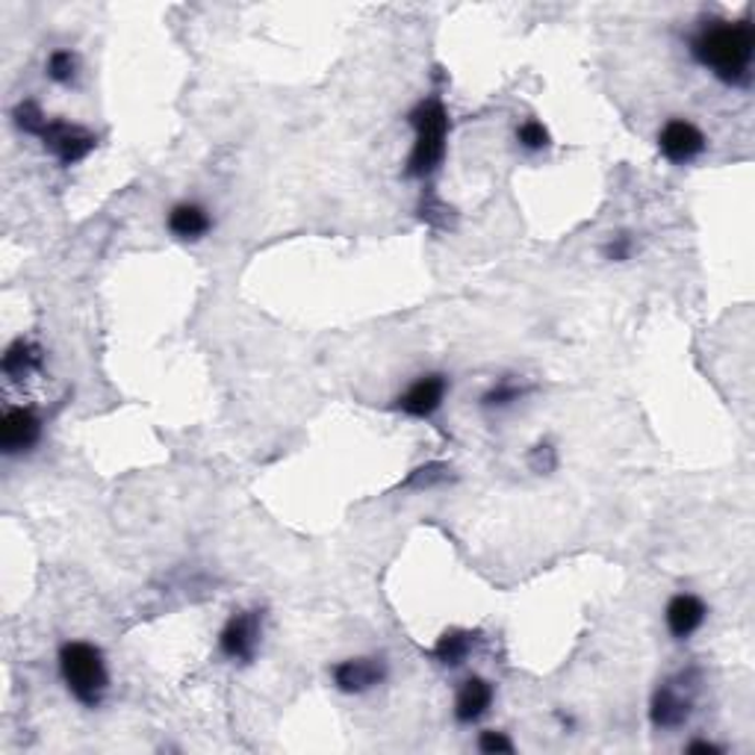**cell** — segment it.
<instances>
[{
	"instance_id": "6da1fadb",
	"label": "cell",
	"mask_w": 755,
	"mask_h": 755,
	"mask_svg": "<svg viewBox=\"0 0 755 755\" xmlns=\"http://www.w3.org/2000/svg\"><path fill=\"white\" fill-rule=\"evenodd\" d=\"M690 54L726 86H746L755 59L753 21H711L690 38Z\"/></svg>"
},
{
	"instance_id": "7a4b0ae2",
	"label": "cell",
	"mask_w": 755,
	"mask_h": 755,
	"mask_svg": "<svg viewBox=\"0 0 755 755\" xmlns=\"http://www.w3.org/2000/svg\"><path fill=\"white\" fill-rule=\"evenodd\" d=\"M407 124L414 127V148L407 157V178L425 180L431 178L446 160V145H449V110L440 98H422L419 104L407 113Z\"/></svg>"
},
{
	"instance_id": "3957f363",
	"label": "cell",
	"mask_w": 755,
	"mask_h": 755,
	"mask_svg": "<svg viewBox=\"0 0 755 755\" xmlns=\"http://www.w3.org/2000/svg\"><path fill=\"white\" fill-rule=\"evenodd\" d=\"M59 676L71 697L86 708H98L110 690V667L104 650L89 641H68L57 655Z\"/></svg>"
},
{
	"instance_id": "277c9868",
	"label": "cell",
	"mask_w": 755,
	"mask_h": 755,
	"mask_svg": "<svg viewBox=\"0 0 755 755\" xmlns=\"http://www.w3.org/2000/svg\"><path fill=\"white\" fill-rule=\"evenodd\" d=\"M38 139H42L47 151L57 157L59 166H77L98 145V136L92 131H86L80 124L66 122V119H47L42 133H38Z\"/></svg>"
},
{
	"instance_id": "5b68a950",
	"label": "cell",
	"mask_w": 755,
	"mask_h": 755,
	"mask_svg": "<svg viewBox=\"0 0 755 755\" xmlns=\"http://www.w3.org/2000/svg\"><path fill=\"white\" fill-rule=\"evenodd\" d=\"M260 638H263V611H234L218 632V652L227 661L248 664L255 658Z\"/></svg>"
},
{
	"instance_id": "8992f818",
	"label": "cell",
	"mask_w": 755,
	"mask_h": 755,
	"mask_svg": "<svg viewBox=\"0 0 755 755\" xmlns=\"http://www.w3.org/2000/svg\"><path fill=\"white\" fill-rule=\"evenodd\" d=\"M706 145V133L699 131L694 122H688V119H671V122L661 124L658 151L673 166H688L697 157H702Z\"/></svg>"
},
{
	"instance_id": "52a82bcc",
	"label": "cell",
	"mask_w": 755,
	"mask_h": 755,
	"mask_svg": "<svg viewBox=\"0 0 755 755\" xmlns=\"http://www.w3.org/2000/svg\"><path fill=\"white\" fill-rule=\"evenodd\" d=\"M449 396V378L443 372H425L396 396V407L410 419H431Z\"/></svg>"
},
{
	"instance_id": "ba28073f",
	"label": "cell",
	"mask_w": 755,
	"mask_h": 755,
	"mask_svg": "<svg viewBox=\"0 0 755 755\" xmlns=\"http://www.w3.org/2000/svg\"><path fill=\"white\" fill-rule=\"evenodd\" d=\"M42 440V416L33 407H10L0 419V449L7 458L30 452Z\"/></svg>"
},
{
	"instance_id": "9c48e42d",
	"label": "cell",
	"mask_w": 755,
	"mask_h": 755,
	"mask_svg": "<svg viewBox=\"0 0 755 755\" xmlns=\"http://www.w3.org/2000/svg\"><path fill=\"white\" fill-rule=\"evenodd\" d=\"M330 679L342 694H367L387 679V661L378 655H360V658H346L334 664Z\"/></svg>"
},
{
	"instance_id": "30bf717a",
	"label": "cell",
	"mask_w": 755,
	"mask_h": 755,
	"mask_svg": "<svg viewBox=\"0 0 755 755\" xmlns=\"http://www.w3.org/2000/svg\"><path fill=\"white\" fill-rule=\"evenodd\" d=\"M690 708H694V702H690L688 694L681 690V685L667 681V685H661V688L652 694V702H650L652 726L655 729L685 726L690 718Z\"/></svg>"
},
{
	"instance_id": "8fae6325",
	"label": "cell",
	"mask_w": 755,
	"mask_h": 755,
	"mask_svg": "<svg viewBox=\"0 0 755 755\" xmlns=\"http://www.w3.org/2000/svg\"><path fill=\"white\" fill-rule=\"evenodd\" d=\"M708 620V605L697 594H676L664 608V623L676 641H688Z\"/></svg>"
},
{
	"instance_id": "7c38bea8",
	"label": "cell",
	"mask_w": 755,
	"mask_h": 755,
	"mask_svg": "<svg viewBox=\"0 0 755 755\" xmlns=\"http://www.w3.org/2000/svg\"><path fill=\"white\" fill-rule=\"evenodd\" d=\"M493 697H496V690H493L491 681L482 679V676H470L466 681H461V688L454 694V720L463 726L478 723L491 711Z\"/></svg>"
},
{
	"instance_id": "4fadbf2b",
	"label": "cell",
	"mask_w": 755,
	"mask_h": 755,
	"mask_svg": "<svg viewBox=\"0 0 755 755\" xmlns=\"http://www.w3.org/2000/svg\"><path fill=\"white\" fill-rule=\"evenodd\" d=\"M171 236H178L183 243H199L213 230V216L210 210L199 201H178L166 216Z\"/></svg>"
},
{
	"instance_id": "5bb4252c",
	"label": "cell",
	"mask_w": 755,
	"mask_h": 755,
	"mask_svg": "<svg viewBox=\"0 0 755 755\" xmlns=\"http://www.w3.org/2000/svg\"><path fill=\"white\" fill-rule=\"evenodd\" d=\"M42 360H45V354H42V349H38L36 342L19 337V340L10 342L7 351H3L0 369H3V375L10 378V381H21V378H27L30 372L42 369Z\"/></svg>"
},
{
	"instance_id": "9a60e30c",
	"label": "cell",
	"mask_w": 755,
	"mask_h": 755,
	"mask_svg": "<svg viewBox=\"0 0 755 755\" xmlns=\"http://www.w3.org/2000/svg\"><path fill=\"white\" fill-rule=\"evenodd\" d=\"M478 641V634L466 632V629H452V632H443L435 643V658L443 664V667H461L463 661L470 658L472 646Z\"/></svg>"
},
{
	"instance_id": "2e32d148",
	"label": "cell",
	"mask_w": 755,
	"mask_h": 755,
	"mask_svg": "<svg viewBox=\"0 0 755 755\" xmlns=\"http://www.w3.org/2000/svg\"><path fill=\"white\" fill-rule=\"evenodd\" d=\"M45 75L47 80H54L57 86H75L77 77H80V57L71 47H57V50L47 54Z\"/></svg>"
},
{
	"instance_id": "e0dca14e",
	"label": "cell",
	"mask_w": 755,
	"mask_h": 755,
	"mask_svg": "<svg viewBox=\"0 0 755 755\" xmlns=\"http://www.w3.org/2000/svg\"><path fill=\"white\" fill-rule=\"evenodd\" d=\"M529 384H522L517 378H499L482 396V407H487V410H505V407L517 405V402L529 396Z\"/></svg>"
},
{
	"instance_id": "ac0fdd59",
	"label": "cell",
	"mask_w": 755,
	"mask_h": 755,
	"mask_svg": "<svg viewBox=\"0 0 755 755\" xmlns=\"http://www.w3.org/2000/svg\"><path fill=\"white\" fill-rule=\"evenodd\" d=\"M517 142L526 148V151L538 154V151H546L549 145H552V136H549L546 124L538 122V119H526V122L517 127Z\"/></svg>"
},
{
	"instance_id": "d6986e66",
	"label": "cell",
	"mask_w": 755,
	"mask_h": 755,
	"mask_svg": "<svg viewBox=\"0 0 755 755\" xmlns=\"http://www.w3.org/2000/svg\"><path fill=\"white\" fill-rule=\"evenodd\" d=\"M12 119L19 124V131L30 133V136H38L47 122V115L42 113V106H38L36 101H21V104L12 110Z\"/></svg>"
},
{
	"instance_id": "ffe728a7",
	"label": "cell",
	"mask_w": 755,
	"mask_h": 755,
	"mask_svg": "<svg viewBox=\"0 0 755 755\" xmlns=\"http://www.w3.org/2000/svg\"><path fill=\"white\" fill-rule=\"evenodd\" d=\"M634 248H638V243H634L632 234H611V239L605 243L602 255L605 260H611V263H626V260H632L634 257Z\"/></svg>"
},
{
	"instance_id": "44dd1931",
	"label": "cell",
	"mask_w": 755,
	"mask_h": 755,
	"mask_svg": "<svg viewBox=\"0 0 755 755\" xmlns=\"http://www.w3.org/2000/svg\"><path fill=\"white\" fill-rule=\"evenodd\" d=\"M446 478H449V472H446L443 463H428V466H422V470H416L410 478L405 482V487H414V491H425V487H431V484H443Z\"/></svg>"
},
{
	"instance_id": "7402d4cb",
	"label": "cell",
	"mask_w": 755,
	"mask_h": 755,
	"mask_svg": "<svg viewBox=\"0 0 755 755\" xmlns=\"http://www.w3.org/2000/svg\"><path fill=\"white\" fill-rule=\"evenodd\" d=\"M478 750L487 755H508L514 753V741H510L505 732L487 729V732H482V737H478Z\"/></svg>"
},
{
	"instance_id": "603a6c76",
	"label": "cell",
	"mask_w": 755,
	"mask_h": 755,
	"mask_svg": "<svg viewBox=\"0 0 755 755\" xmlns=\"http://www.w3.org/2000/svg\"><path fill=\"white\" fill-rule=\"evenodd\" d=\"M529 466L534 472H540V475H549L557 466V452L549 443H538L529 452Z\"/></svg>"
},
{
	"instance_id": "cb8c5ba5",
	"label": "cell",
	"mask_w": 755,
	"mask_h": 755,
	"mask_svg": "<svg viewBox=\"0 0 755 755\" xmlns=\"http://www.w3.org/2000/svg\"><path fill=\"white\" fill-rule=\"evenodd\" d=\"M688 753H708V755H720L723 753V746L711 744V741H690L688 746H685Z\"/></svg>"
}]
</instances>
